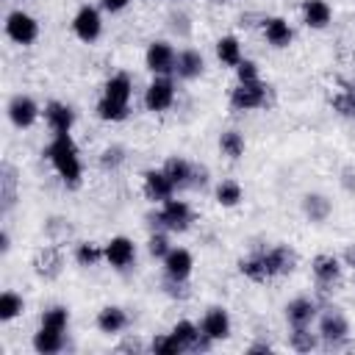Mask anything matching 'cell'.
I'll return each mask as SVG.
<instances>
[{
    "label": "cell",
    "instance_id": "obj_10",
    "mask_svg": "<svg viewBox=\"0 0 355 355\" xmlns=\"http://www.w3.org/2000/svg\"><path fill=\"white\" fill-rule=\"evenodd\" d=\"M6 114H8V122H11L14 128L28 130V128H33V125L39 122L42 108H39V103H36L33 97H28V94H14V97L8 100V105H6Z\"/></svg>",
    "mask_w": 355,
    "mask_h": 355
},
{
    "label": "cell",
    "instance_id": "obj_3",
    "mask_svg": "<svg viewBox=\"0 0 355 355\" xmlns=\"http://www.w3.org/2000/svg\"><path fill=\"white\" fill-rule=\"evenodd\" d=\"M155 225L161 227V230H166V233H186L189 227H191V222H194V211H191V205L186 202V200H178V197H169V200H164L161 205H158V211H155Z\"/></svg>",
    "mask_w": 355,
    "mask_h": 355
},
{
    "label": "cell",
    "instance_id": "obj_44",
    "mask_svg": "<svg viewBox=\"0 0 355 355\" xmlns=\"http://www.w3.org/2000/svg\"><path fill=\"white\" fill-rule=\"evenodd\" d=\"M250 352H272V347L269 344H252Z\"/></svg>",
    "mask_w": 355,
    "mask_h": 355
},
{
    "label": "cell",
    "instance_id": "obj_6",
    "mask_svg": "<svg viewBox=\"0 0 355 355\" xmlns=\"http://www.w3.org/2000/svg\"><path fill=\"white\" fill-rule=\"evenodd\" d=\"M266 105V83L258 80H236L230 89V108L233 111H255Z\"/></svg>",
    "mask_w": 355,
    "mask_h": 355
},
{
    "label": "cell",
    "instance_id": "obj_9",
    "mask_svg": "<svg viewBox=\"0 0 355 355\" xmlns=\"http://www.w3.org/2000/svg\"><path fill=\"white\" fill-rule=\"evenodd\" d=\"M72 33L83 42V44H92L103 36V14L100 8L94 6H80L72 17Z\"/></svg>",
    "mask_w": 355,
    "mask_h": 355
},
{
    "label": "cell",
    "instance_id": "obj_41",
    "mask_svg": "<svg viewBox=\"0 0 355 355\" xmlns=\"http://www.w3.org/2000/svg\"><path fill=\"white\" fill-rule=\"evenodd\" d=\"M130 3H133V0H100V8L108 11V14H119V11H125Z\"/></svg>",
    "mask_w": 355,
    "mask_h": 355
},
{
    "label": "cell",
    "instance_id": "obj_16",
    "mask_svg": "<svg viewBox=\"0 0 355 355\" xmlns=\"http://www.w3.org/2000/svg\"><path fill=\"white\" fill-rule=\"evenodd\" d=\"M263 263H266V272H269V280H272V277H280V275L294 272L297 252L288 244H275V247L263 250Z\"/></svg>",
    "mask_w": 355,
    "mask_h": 355
},
{
    "label": "cell",
    "instance_id": "obj_30",
    "mask_svg": "<svg viewBox=\"0 0 355 355\" xmlns=\"http://www.w3.org/2000/svg\"><path fill=\"white\" fill-rule=\"evenodd\" d=\"M330 200L324 197V194H305L302 197V214L311 219V222H324L327 216H330Z\"/></svg>",
    "mask_w": 355,
    "mask_h": 355
},
{
    "label": "cell",
    "instance_id": "obj_19",
    "mask_svg": "<svg viewBox=\"0 0 355 355\" xmlns=\"http://www.w3.org/2000/svg\"><path fill=\"white\" fill-rule=\"evenodd\" d=\"M263 39H266L269 47L283 50L294 42V28L288 25L286 17H266L263 19Z\"/></svg>",
    "mask_w": 355,
    "mask_h": 355
},
{
    "label": "cell",
    "instance_id": "obj_18",
    "mask_svg": "<svg viewBox=\"0 0 355 355\" xmlns=\"http://www.w3.org/2000/svg\"><path fill=\"white\" fill-rule=\"evenodd\" d=\"M61 269H64V252H61V247L50 244V247H42V250L33 255V272H36L39 277L53 280V277L61 275Z\"/></svg>",
    "mask_w": 355,
    "mask_h": 355
},
{
    "label": "cell",
    "instance_id": "obj_22",
    "mask_svg": "<svg viewBox=\"0 0 355 355\" xmlns=\"http://www.w3.org/2000/svg\"><path fill=\"white\" fill-rule=\"evenodd\" d=\"M205 72V58H202V53L200 50H180L178 53V58H175V75L180 78V80H194V78H200Z\"/></svg>",
    "mask_w": 355,
    "mask_h": 355
},
{
    "label": "cell",
    "instance_id": "obj_42",
    "mask_svg": "<svg viewBox=\"0 0 355 355\" xmlns=\"http://www.w3.org/2000/svg\"><path fill=\"white\" fill-rule=\"evenodd\" d=\"M341 263H344V266H349V269H355V244H349V247L344 250V255H341Z\"/></svg>",
    "mask_w": 355,
    "mask_h": 355
},
{
    "label": "cell",
    "instance_id": "obj_25",
    "mask_svg": "<svg viewBox=\"0 0 355 355\" xmlns=\"http://www.w3.org/2000/svg\"><path fill=\"white\" fill-rule=\"evenodd\" d=\"M64 336H67V330H55V327L39 324L36 333H33V349L39 355H55V352L64 349V341H67Z\"/></svg>",
    "mask_w": 355,
    "mask_h": 355
},
{
    "label": "cell",
    "instance_id": "obj_24",
    "mask_svg": "<svg viewBox=\"0 0 355 355\" xmlns=\"http://www.w3.org/2000/svg\"><path fill=\"white\" fill-rule=\"evenodd\" d=\"M333 19V8L327 0H305L302 3V22L311 31H324Z\"/></svg>",
    "mask_w": 355,
    "mask_h": 355
},
{
    "label": "cell",
    "instance_id": "obj_35",
    "mask_svg": "<svg viewBox=\"0 0 355 355\" xmlns=\"http://www.w3.org/2000/svg\"><path fill=\"white\" fill-rule=\"evenodd\" d=\"M288 344H291V349H297V352H311V349H316V344H319V333H311V324H308V327H291Z\"/></svg>",
    "mask_w": 355,
    "mask_h": 355
},
{
    "label": "cell",
    "instance_id": "obj_45",
    "mask_svg": "<svg viewBox=\"0 0 355 355\" xmlns=\"http://www.w3.org/2000/svg\"><path fill=\"white\" fill-rule=\"evenodd\" d=\"M214 3H230V0H214Z\"/></svg>",
    "mask_w": 355,
    "mask_h": 355
},
{
    "label": "cell",
    "instance_id": "obj_31",
    "mask_svg": "<svg viewBox=\"0 0 355 355\" xmlns=\"http://www.w3.org/2000/svg\"><path fill=\"white\" fill-rule=\"evenodd\" d=\"M0 200H3V211H8L17 200V169L11 164L0 166Z\"/></svg>",
    "mask_w": 355,
    "mask_h": 355
},
{
    "label": "cell",
    "instance_id": "obj_29",
    "mask_svg": "<svg viewBox=\"0 0 355 355\" xmlns=\"http://www.w3.org/2000/svg\"><path fill=\"white\" fill-rule=\"evenodd\" d=\"M239 272H241L247 280H252V283H266V280H269V272H266V263H263V250H258V252L241 258V261H239Z\"/></svg>",
    "mask_w": 355,
    "mask_h": 355
},
{
    "label": "cell",
    "instance_id": "obj_38",
    "mask_svg": "<svg viewBox=\"0 0 355 355\" xmlns=\"http://www.w3.org/2000/svg\"><path fill=\"white\" fill-rule=\"evenodd\" d=\"M169 250H172V247H169V239H166L164 230H158V233H153V236L147 239V252H150L153 258H164Z\"/></svg>",
    "mask_w": 355,
    "mask_h": 355
},
{
    "label": "cell",
    "instance_id": "obj_33",
    "mask_svg": "<svg viewBox=\"0 0 355 355\" xmlns=\"http://www.w3.org/2000/svg\"><path fill=\"white\" fill-rule=\"evenodd\" d=\"M219 150H222V155H227L230 161H239V158L244 155V150H247V141H244V136H241L239 130H225V133L219 136Z\"/></svg>",
    "mask_w": 355,
    "mask_h": 355
},
{
    "label": "cell",
    "instance_id": "obj_15",
    "mask_svg": "<svg viewBox=\"0 0 355 355\" xmlns=\"http://www.w3.org/2000/svg\"><path fill=\"white\" fill-rule=\"evenodd\" d=\"M42 116H44V122H47V128H50L53 136L72 133V128H75V111L67 103H61V100H50L44 105Z\"/></svg>",
    "mask_w": 355,
    "mask_h": 355
},
{
    "label": "cell",
    "instance_id": "obj_36",
    "mask_svg": "<svg viewBox=\"0 0 355 355\" xmlns=\"http://www.w3.org/2000/svg\"><path fill=\"white\" fill-rule=\"evenodd\" d=\"M39 324L55 327V330H67V327H69V311H67L64 305H53V308H47V311L42 313Z\"/></svg>",
    "mask_w": 355,
    "mask_h": 355
},
{
    "label": "cell",
    "instance_id": "obj_43",
    "mask_svg": "<svg viewBox=\"0 0 355 355\" xmlns=\"http://www.w3.org/2000/svg\"><path fill=\"white\" fill-rule=\"evenodd\" d=\"M8 250H11V239H8V230H3V233H0V252L6 255Z\"/></svg>",
    "mask_w": 355,
    "mask_h": 355
},
{
    "label": "cell",
    "instance_id": "obj_13",
    "mask_svg": "<svg viewBox=\"0 0 355 355\" xmlns=\"http://www.w3.org/2000/svg\"><path fill=\"white\" fill-rule=\"evenodd\" d=\"M230 330H233L230 313H227L225 308H219V305L208 308V311L202 313V319H200V333H202V336H205L211 344L225 341V338L230 336Z\"/></svg>",
    "mask_w": 355,
    "mask_h": 355
},
{
    "label": "cell",
    "instance_id": "obj_2",
    "mask_svg": "<svg viewBox=\"0 0 355 355\" xmlns=\"http://www.w3.org/2000/svg\"><path fill=\"white\" fill-rule=\"evenodd\" d=\"M130 97H133V80L128 72H116L105 80L103 94L94 105V114L103 122H125L130 116Z\"/></svg>",
    "mask_w": 355,
    "mask_h": 355
},
{
    "label": "cell",
    "instance_id": "obj_17",
    "mask_svg": "<svg viewBox=\"0 0 355 355\" xmlns=\"http://www.w3.org/2000/svg\"><path fill=\"white\" fill-rule=\"evenodd\" d=\"M341 269H344V263H341V258H338V255H333V252H319V255L311 261L313 280H316L322 288H327V286L338 283Z\"/></svg>",
    "mask_w": 355,
    "mask_h": 355
},
{
    "label": "cell",
    "instance_id": "obj_28",
    "mask_svg": "<svg viewBox=\"0 0 355 355\" xmlns=\"http://www.w3.org/2000/svg\"><path fill=\"white\" fill-rule=\"evenodd\" d=\"M72 258L78 266H97L100 261H105V247L97 241H78L72 250Z\"/></svg>",
    "mask_w": 355,
    "mask_h": 355
},
{
    "label": "cell",
    "instance_id": "obj_20",
    "mask_svg": "<svg viewBox=\"0 0 355 355\" xmlns=\"http://www.w3.org/2000/svg\"><path fill=\"white\" fill-rule=\"evenodd\" d=\"M161 169L169 175V180L175 183V189H183V186H194V183H200V180H197V166H194L191 161H186L183 155H172V158H166Z\"/></svg>",
    "mask_w": 355,
    "mask_h": 355
},
{
    "label": "cell",
    "instance_id": "obj_12",
    "mask_svg": "<svg viewBox=\"0 0 355 355\" xmlns=\"http://www.w3.org/2000/svg\"><path fill=\"white\" fill-rule=\"evenodd\" d=\"M103 247H105V263H108L111 269L125 272V269L133 266V261H136V244H133V239H128V236H114V239H108Z\"/></svg>",
    "mask_w": 355,
    "mask_h": 355
},
{
    "label": "cell",
    "instance_id": "obj_11",
    "mask_svg": "<svg viewBox=\"0 0 355 355\" xmlns=\"http://www.w3.org/2000/svg\"><path fill=\"white\" fill-rule=\"evenodd\" d=\"M175 58H178L175 47L164 39L150 42L147 50H144V64L153 75H175Z\"/></svg>",
    "mask_w": 355,
    "mask_h": 355
},
{
    "label": "cell",
    "instance_id": "obj_32",
    "mask_svg": "<svg viewBox=\"0 0 355 355\" xmlns=\"http://www.w3.org/2000/svg\"><path fill=\"white\" fill-rule=\"evenodd\" d=\"M333 111L341 114V116L355 119V80L344 83V86L333 94Z\"/></svg>",
    "mask_w": 355,
    "mask_h": 355
},
{
    "label": "cell",
    "instance_id": "obj_23",
    "mask_svg": "<svg viewBox=\"0 0 355 355\" xmlns=\"http://www.w3.org/2000/svg\"><path fill=\"white\" fill-rule=\"evenodd\" d=\"M316 316H319L316 302L308 300V297H294V300H288V305H286V319H288L291 327H308Z\"/></svg>",
    "mask_w": 355,
    "mask_h": 355
},
{
    "label": "cell",
    "instance_id": "obj_5",
    "mask_svg": "<svg viewBox=\"0 0 355 355\" xmlns=\"http://www.w3.org/2000/svg\"><path fill=\"white\" fill-rule=\"evenodd\" d=\"M175 80L169 75H153V80L144 89V108L150 114H164L175 105Z\"/></svg>",
    "mask_w": 355,
    "mask_h": 355
},
{
    "label": "cell",
    "instance_id": "obj_40",
    "mask_svg": "<svg viewBox=\"0 0 355 355\" xmlns=\"http://www.w3.org/2000/svg\"><path fill=\"white\" fill-rule=\"evenodd\" d=\"M261 78V69L252 58H244L239 67H236V80H258Z\"/></svg>",
    "mask_w": 355,
    "mask_h": 355
},
{
    "label": "cell",
    "instance_id": "obj_21",
    "mask_svg": "<svg viewBox=\"0 0 355 355\" xmlns=\"http://www.w3.org/2000/svg\"><path fill=\"white\" fill-rule=\"evenodd\" d=\"M128 322H130V316H128V311L119 308V305H105V308H100V313H97V319H94V324H97V330H100L103 336H119V333L128 327Z\"/></svg>",
    "mask_w": 355,
    "mask_h": 355
},
{
    "label": "cell",
    "instance_id": "obj_7",
    "mask_svg": "<svg viewBox=\"0 0 355 355\" xmlns=\"http://www.w3.org/2000/svg\"><path fill=\"white\" fill-rule=\"evenodd\" d=\"M319 341H324L327 347H341L349 336V322L338 308H324V313H319Z\"/></svg>",
    "mask_w": 355,
    "mask_h": 355
},
{
    "label": "cell",
    "instance_id": "obj_37",
    "mask_svg": "<svg viewBox=\"0 0 355 355\" xmlns=\"http://www.w3.org/2000/svg\"><path fill=\"white\" fill-rule=\"evenodd\" d=\"M150 349H153L155 355H180V352H186V349L180 347V341H178L172 333H161V336H155V338L150 341Z\"/></svg>",
    "mask_w": 355,
    "mask_h": 355
},
{
    "label": "cell",
    "instance_id": "obj_4",
    "mask_svg": "<svg viewBox=\"0 0 355 355\" xmlns=\"http://www.w3.org/2000/svg\"><path fill=\"white\" fill-rule=\"evenodd\" d=\"M3 31H6V36H8L14 44L28 47V44H33V42L39 39V19H36L33 14L22 11V8H14V11L6 14Z\"/></svg>",
    "mask_w": 355,
    "mask_h": 355
},
{
    "label": "cell",
    "instance_id": "obj_14",
    "mask_svg": "<svg viewBox=\"0 0 355 355\" xmlns=\"http://www.w3.org/2000/svg\"><path fill=\"white\" fill-rule=\"evenodd\" d=\"M141 191H144V197H147L150 202L161 205L164 200L175 197V183L169 180V175H166L164 169H147V172L141 175Z\"/></svg>",
    "mask_w": 355,
    "mask_h": 355
},
{
    "label": "cell",
    "instance_id": "obj_39",
    "mask_svg": "<svg viewBox=\"0 0 355 355\" xmlns=\"http://www.w3.org/2000/svg\"><path fill=\"white\" fill-rule=\"evenodd\" d=\"M122 161H125V150H122V147H116V144L105 147V150H103V155H100V166H103V169H116Z\"/></svg>",
    "mask_w": 355,
    "mask_h": 355
},
{
    "label": "cell",
    "instance_id": "obj_8",
    "mask_svg": "<svg viewBox=\"0 0 355 355\" xmlns=\"http://www.w3.org/2000/svg\"><path fill=\"white\" fill-rule=\"evenodd\" d=\"M161 266H164L166 283L183 286V283L191 277V272H194V255H191L186 247H172V250L161 258Z\"/></svg>",
    "mask_w": 355,
    "mask_h": 355
},
{
    "label": "cell",
    "instance_id": "obj_27",
    "mask_svg": "<svg viewBox=\"0 0 355 355\" xmlns=\"http://www.w3.org/2000/svg\"><path fill=\"white\" fill-rule=\"evenodd\" d=\"M214 197H216V202H219L222 208H236V205L244 200V189H241V183H239V180L225 178V180H219V183H216Z\"/></svg>",
    "mask_w": 355,
    "mask_h": 355
},
{
    "label": "cell",
    "instance_id": "obj_34",
    "mask_svg": "<svg viewBox=\"0 0 355 355\" xmlns=\"http://www.w3.org/2000/svg\"><path fill=\"white\" fill-rule=\"evenodd\" d=\"M22 311H25V300H22L17 291L6 288V291L0 294V322H14Z\"/></svg>",
    "mask_w": 355,
    "mask_h": 355
},
{
    "label": "cell",
    "instance_id": "obj_26",
    "mask_svg": "<svg viewBox=\"0 0 355 355\" xmlns=\"http://www.w3.org/2000/svg\"><path fill=\"white\" fill-rule=\"evenodd\" d=\"M214 50H216V58H219V64H222V67H233V69H236V67L244 61L241 42H239V36H233V33L219 36Z\"/></svg>",
    "mask_w": 355,
    "mask_h": 355
},
{
    "label": "cell",
    "instance_id": "obj_1",
    "mask_svg": "<svg viewBox=\"0 0 355 355\" xmlns=\"http://www.w3.org/2000/svg\"><path fill=\"white\" fill-rule=\"evenodd\" d=\"M44 158L50 161L53 172L61 178L64 186L78 189L83 180V161H80V150L72 139V133L64 136H53L50 144L44 147Z\"/></svg>",
    "mask_w": 355,
    "mask_h": 355
}]
</instances>
